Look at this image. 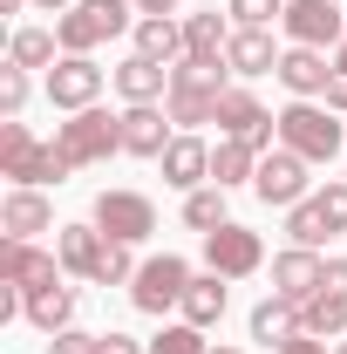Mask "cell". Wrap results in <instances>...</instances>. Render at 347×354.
<instances>
[{
    "instance_id": "obj_1",
    "label": "cell",
    "mask_w": 347,
    "mask_h": 354,
    "mask_svg": "<svg viewBox=\"0 0 347 354\" xmlns=\"http://www.w3.org/2000/svg\"><path fill=\"white\" fill-rule=\"evenodd\" d=\"M75 171L68 157H62V143H35V130L21 123V116H7L0 123V177H14V184H62V177Z\"/></svg>"
},
{
    "instance_id": "obj_2",
    "label": "cell",
    "mask_w": 347,
    "mask_h": 354,
    "mask_svg": "<svg viewBox=\"0 0 347 354\" xmlns=\"http://www.w3.org/2000/svg\"><path fill=\"white\" fill-rule=\"evenodd\" d=\"M225 75H232V68H198V62H177V68H171V95H164V109H171L177 130L218 123V95L232 88Z\"/></svg>"
},
{
    "instance_id": "obj_3",
    "label": "cell",
    "mask_w": 347,
    "mask_h": 354,
    "mask_svg": "<svg viewBox=\"0 0 347 354\" xmlns=\"http://www.w3.org/2000/svg\"><path fill=\"white\" fill-rule=\"evenodd\" d=\"M123 28H136L130 0H75V7L55 21V41H62V55H88L95 41H116Z\"/></svg>"
},
{
    "instance_id": "obj_4",
    "label": "cell",
    "mask_w": 347,
    "mask_h": 354,
    "mask_svg": "<svg viewBox=\"0 0 347 354\" xmlns=\"http://www.w3.org/2000/svg\"><path fill=\"white\" fill-rule=\"evenodd\" d=\"M279 143L306 157V164H334L341 157V123H334V109H320V102H286L279 109Z\"/></svg>"
},
{
    "instance_id": "obj_5",
    "label": "cell",
    "mask_w": 347,
    "mask_h": 354,
    "mask_svg": "<svg viewBox=\"0 0 347 354\" xmlns=\"http://www.w3.org/2000/svg\"><path fill=\"white\" fill-rule=\"evenodd\" d=\"M55 143H62V157L82 171V164H102L109 150H123V116H109V109H75L62 130H55Z\"/></svg>"
},
{
    "instance_id": "obj_6",
    "label": "cell",
    "mask_w": 347,
    "mask_h": 354,
    "mask_svg": "<svg viewBox=\"0 0 347 354\" xmlns=\"http://www.w3.org/2000/svg\"><path fill=\"white\" fill-rule=\"evenodd\" d=\"M88 225H102V239H116V245H143L157 232V205L143 191H102L95 212H88Z\"/></svg>"
},
{
    "instance_id": "obj_7",
    "label": "cell",
    "mask_w": 347,
    "mask_h": 354,
    "mask_svg": "<svg viewBox=\"0 0 347 354\" xmlns=\"http://www.w3.org/2000/svg\"><path fill=\"white\" fill-rule=\"evenodd\" d=\"M279 28H286L293 48H327L334 55L347 41V7L341 0H286V21Z\"/></svg>"
},
{
    "instance_id": "obj_8",
    "label": "cell",
    "mask_w": 347,
    "mask_h": 354,
    "mask_svg": "<svg viewBox=\"0 0 347 354\" xmlns=\"http://www.w3.org/2000/svg\"><path fill=\"white\" fill-rule=\"evenodd\" d=\"M184 286H191V266L177 259V252H164V259L136 266L130 300H136V313H171V307H184Z\"/></svg>"
},
{
    "instance_id": "obj_9",
    "label": "cell",
    "mask_w": 347,
    "mask_h": 354,
    "mask_svg": "<svg viewBox=\"0 0 347 354\" xmlns=\"http://www.w3.org/2000/svg\"><path fill=\"white\" fill-rule=\"evenodd\" d=\"M205 266L225 272V279H245V272L265 266V239L252 225H218V232H205Z\"/></svg>"
},
{
    "instance_id": "obj_10",
    "label": "cell",
    "mask_w": 347,
    "mask_h": 354,
    "mask_svg": "<svg viewBox=\"0 0 347 354\" xmlns=\"http://www.w3.org/2000/svg\"><path fill=\"white\" fill-rule=\"evenodd\" d=\"M95 95H102V68L88 62V55H62L55 68H48V102L55 109H95Z\"/></svg>"
},
{
    "instance_id": "obj_11",
    "label": "cell",
    "mask_w": 347,
    "mask_h": 354,
    "mask_svg": "<svg viewBox=\"0 0 347 354\" xmlns=\"http://www.w3.org/2000/svg\"><path fill=\"white\" fill-rule=\"evenodd\" d=\"M252 191H259L265 205L293 212V205L306 198V157H293L286 143H279V150H265V157H259V177H252Z\"/></svg>"
},
{
    "instance_id": "obj_12",
    "label": "cell",
    "mask_w": 347,
    "mask_h": 354,
    "mask_svg": "<svg viewBox=\"0 0 347 354\" xmlns=\"http://www.w3.org/2000/svg\"><path fill=\"white\" fill-rule=\"evenodd\" d=\"M320 279H327V259H320V252H306V245H286V252L272 259V293H279V300H293V307H306V300L320 293Z\"/></svg>"
},
{
    "instance_id": "obj_13",
    "label": "cell",
    "mask_w": 347,
    "mask_h": 354,
    "mask_svg": "<svg viewBox=\"0 0 347 354\" xmlns=\"http://www.w3.org/2000/svg\"><path fill=\"white\" fill-rule=\"evenodd\" d=\"M0 279H14L21 293H35V286H55L68 272H62V252H35L28 239H7L0 245Z\"/></svg>"
},
{
    "instance_id": "obj_14",
    "label": "cell",
    "mask_w": 347,
    "mask_h": 354,
    "mask_svg": "<svg viewBox=\"0 0 347 354\" xmlns=\"http://www.w3.org/2000/svg\"><path fill=\"white\" fill-rule=\"evenodd\" d=\"M279 82L293 88V102L327 95V82H334V55H327V48H286V55H279Z\"/></svg>"
},
{
    "instance_id": "obj_15",
    "label": "cell",
    "mask_w": 347,
    "mask_h": 354,
    "mask_svg": "<svg viewBox=\"0 0 347 354\" xmlns=\"http://www.w3.org/2000/svg\"><path fill=\"white\" fill-rule=\"evenodd\" d=\"M157 164H164V184L198 191V184H212V143H205L198 130H184V136H171V150H164Z\"/></svg>"
},
{
    "instance_id": "obj_16",
    "label": "cell",
    "mask_w": 347,
    "mask_h": 354,
    "mask_svg": "<svg viewBox=\"0 0 347 354\" xmlns=\"http://www.w3.org/2000/svg\"><path fill=\"white\" fill-rule=\"evenodd\" d=\"M123 150H130V157H164V150H171V109L130 102V109H123Z\"/></svg>"
},
{
    "instance_id": "obj_17",
    "label": "cell",
    "mask_w": 347,
    "mask_h": 354,
    "mask_svg": "<svg viewBox=\"0 0 347 354\" xmlns=\"http://www.w3.org/2000/svg\"><path fill=\"white\" fill-rule=\"evenodd\" d=\"M225 48H232V28H225V14H184V62H198V68H225Z\"/></svg>"
},
{
    "instance_id": "obj_18",
    "label": "cell",
    "mask_w": 347,
    "mask_h": 354,
    "mask_svg": "<svg viewBox=\"0 0 347 354\" xmlns=\"http://www.w3.org/2000/svg\"><path fill=\"white\" fill-rule=\"evenodd\" d=\"M225 68L232 75H279V48H272V35L265 28H232V48H225Z\"/></svg>"
},
{
    "instance_id": "obj_19",
    "label": "cell",
    "mask_w": 347,
    "mask_h": 354,
    "mask_svg": "<svg viewBox=\"0 0 347 354\" xmlns=\"http://www.w3.org/2000/svg\"><path fill=\"white\" fill-rule=\"evenodd\" d=\"M48 225H55V205H48L35 184H14L7 205H0V232H7V239H35V232H48Z\"/></svg>"
},
{
    "instance_id": "obj_20",
    "label": "cell",
    "mask_w": 347,
    "mask_h": 354,
    "mask_svg": "<svg viewBox=\"0 0 347 354\" xmlns=\"http://www.w3.org/2000/svg\"><path fill=\"white\" fill-rule=\"evenodd\" d=\"M55 252H62V272H68V279H95V266H102V252H109V239H102V225H62Z\"/></svg>"
},
{
    "instance_id": "obj_21",
    "label": "cell",
    "mask_w": 347,
    "mask_h": 354,
    "mask_svg": "<svg viewBox=\"0 0 347 354\" xmlns=\"http://www.w3.org/2000/svg\"><path fill=\"white\" fill-rule=\"evenodd\" d=\"M225 307H232V293H225V272H212V266H205V272H191V286H184V320H191V327H218V320H225Z\"/></svg>"
},
{
    "instance_id": "obj_22",
    "label": "cell",
    "mask_w": 347,
    "mask_h": 354,
    "mask_svg": "<svg viewBox=\"0 0 347 354\" xmlns=\"http://www.w3.org/2000/svg\"><path fill=\"white\" fill-rule=\"evenodd\" d=\"M116 95H123V102H157V95H171V62L130 55V62L116 68Z\"/></svg>"
},
{
    "instance_id": "obj_23",
    "label": "cell",
    "mask_w": 347,
    "mask_h": 354,
    "mask_svg": "<svg viewBox=\"0 0 347 354\" xmlns=\"http://www.w3.org/2000/svg\"><path fill=\"white\" fill-rule=\"evenodd\" d=\"M136 55H150V62H184V21L171 14H136Z\"/></svg>"
},
{
    "instance_id": "obj_24",
    "label": "cell",
    "mask_w": 347,
    "mask_h": 354,
    "mask_svg": "<svg viewBox=\"0 0 347 354\" xmlns=\"http://www.w3.org/2000/svg\"><path fill=\"white\" fill-rule=\"evenodd\" d=\"M28 320H35L41 334H62V327L75 320V286H68V279H55V286H35V293H28Z\"/></svg>"
},
{
    "instance_id": "obj_25",
    "label": "cell",
    "mask_w": 347,
    "mask_h": 354,
    "mask_svg": "<svg viewBox=\"0 0 347 354\" xmlns=\"http://www.w3.org/2000/svg\"><path fill=\"white\" fill-rule=\"evenodd\" d=\"M300 334H313V341H341V334H347V293H327V286H320V293L300 307Z\"/></svg>"
},
{
    "instance_id": "obj_26",
    "label": "cell",
    "mask_w": 347,
    "mask_h": 354,
    "mask_svg": "<svg viewBox=\"0 0 347 354\" xmlns=\"http://www.w3.org/2000/svg\"><path fill=\"white\" fill-rule=\"evenodd\" d=\"M252 177H259V150H252L245 136H225V143L212 150V184L232 191V184H252Z\"/></svg>"
},
{
    "instance_id": "obj_27",
    "label": "cell",
    "mask_w": 347,
    "mask_h": 354,
    "mask_svg": "<svg viewBox=\"0 0 347 354\" xmlns=\"http://www.w3.org/2000/svg\"><path fill=\"white\" fill-rule=\"evenodd\" d=\"M293 334H300V307H293V300H279V293H272V300H259V307H252V341L286 348Z\"/></svg>"
},
{
    "instance_id": "obj_28",
    "label": "cell",
    "mask_w": 347,
    "mask_h": 354,
    "mask_svg": "<svg viewBox=\"0 0 347 354\" xmlns=\"http://www.w3.org/2000/svg\"><path fill=\"white\" fill-rule=\"evenodd\" d=\"M334 232V218H327V205L320 198H300L293 212H286V239L293 245H306V252H320V239Z\"/></svg>"
},
{
    "instance_id": "obj_29",
    "label": "cell",
    "mask_w": 347,
    "mask_h": 354,
    "mask_svg": "<svg viewBox=\"0 0 347 354\" xmlns=\"http://www.w3.org/2000/svg\"><path fill=\"white\" fill-rule=\"evenodd\" d=\"M55 35H48V28H14V41H7V62H14V68H48V62H62V55H55Z\"/></svg>"
},
{
    "instance_id": "obj_30",
    "label": "cell",
    "mask_w": 347,
    "mask_h": 354,
    "mask_svg": "<svg viewBox=\"0 0 347 354\" xmlns=\"http://www.w3.org/2000/svg\"><path fill=\"white\" fill-rule=\"evenodd\" d=\"M184 225L191 232H218L225 218V184H198V191H184Z\"/></svg>"
},
{
    "instance_id": "obj_31",
    "label": "cell",
    "mask_w": 347,
    "mask_h": 354,
    "mask_svg": "<svg viewBox=\"0 0 347 354\" xmlns=\"http://www.w3.org/2000/svg\"><path fill=\"white\" fill-rule=\"evenodd\" d=\"M150 354H212V348H205V327L177 320V327H164V334L150 341Z\"/></svg>"
},
{
    "instance_id": "obj_32",
    "label": "cell",
    "mask_w": 347,
    "mask_h": 354,
    "mask_svg": "<svg viewBox=\"0 0 347 354\" xmlns=\"http://www.w3.org/2000/svg\"><path fill=\"white\" fill-rule=\"evenodd\" d=\"M225 14L238 28H272V21H286V0H225Z\"/></svg>"
},
{
    "instance_id": "obj_33",
    "label": "cell",
    "mask_w": 347,
    "mask_h": 354,
    "mask_svg": "<svg viewBox=\"0 0 347 354\" xmlns=\"http://www.w3.org/2000/svg\"><path fill=\"white\" fill-rule=\"evenodd\" d=\"M130 279H136L130 245H116V239H109V252H102V266H95V286H130Z\"/></svg>"
},
{
    "instance_id": "obj_34",
    "label": "cell",
    "mask_w": 347,
    "mask_h": 354,
    "mask_svg": "<svg viewBox=\"0 0 347 354\" xmlns=\"http://www.w3.org/2000/svg\"><path fill=\"white\" fill-rule=\"evenodd\" d=\"M21 102H28V68H0V116H21Z\"/></svg>"
},
{
    "instance_id": "obj_35",
    "label": "cell",
    "mask_w": 347,
    "mask_h": 354,
    "mask_svg": "<svg viewBox=\"0 0 347 354\" xmlns=\"http://www.w3.org/2000/svg\"><path fill=\"white\" fill-rule=\"evenodd\" d=\"M48 354H102V334H82V327H62V334H48Z\"/></svg>"
},
{
    "instance_id": "obj_36",
    "label": "cell",
    "mask_w": 347,
    "mask_h": 354,
    "mask_svg": "<svg viewBox=\"0 0 347 354\" xmlns=\"http://www.w3.org/2000/svg\"><path fill=\"white\" fill-rule=\"evenodd\" d=\"M320 205H327V218H334V232H347V177H334V184L320 191Z\"/></svg>"
},
{
    "instance_id": "obj_37",
    "label": "cell",
    "mask_w": 347,
    "mask_h": 354,
    "mask_svg": "<svg viewBox=\"0 0 347 354\" xmlns=\"http://www.w3.org/2000/svg\"><path fill=\"white\" fill-rule=\"evenodd\" d=\"M102 354H150V348L130 341V334H102Z\"/></svg>"
},
{
    "instance_id": "obj_38",
    "label": "cell",
    "mask_w": 347,
    "mask_h": 354,
    "mask_svg": "<svg viewBox=\"0 0 347 354\" xmlns=\"http://www.w3.org/2000/svg\"><path fill=\"white\" fill-rule=\"evenodd\" d=\"M327 293H347V259H327V279H320Z\"/></svg>"
},
{
    "instance_id": "obj_39",
    "label": "cell",
    "mask_w": 347,
    "mask_h": 354,
    "mask_svg": "<svg viewBox=\"0 0 347 354\" xmlns=\"http://www.w3.org/2000/svg\"><path fill=\"white\" fill-rule=\"evenodd\" d=\"M327 109H334V116L347 109V75H341V68H334V82H327Z\"/></svg>"
},
{
    "instance_id": "obj_40",
    "label": "cell",
    "mask_w": 347,
    "mask_h": 354,
    "mask_svg": "<svg viewBox=\"0 0 347 354\" xmlns=\"http://www.w3.org/2000/svg\"><path fill=\"white\" fill-rule=\"evenodd\" d=\"M136 14H177V0H130Z\"/></svg>"
},
{
    "instance_id": "obj_41",
    "label": "cell",
    "mask_w": 347,
    "mask_h": 354,
    "mask_svg": "<svg viewBox=\"0 0 347 354\" xmlns=\"http://www.w3.org/2000/svg\"><path fill=\"white\" fill-rule=\"evenodd\" d=\"M334 68H341V75H347V41H341V48H334Z\"/></svg>"
},
{
    "instance_id": "obj_42",
    "label": "cell",
    "mask_w": 347,
    "mask_h": 354,
    "mask_svg": "<svg viewBox=\"0 0 347 354\" xmlns=\"http://www.w3.org/2000/svg\"><path fill=\"white\" fill-rule=\"evenodd\" d=\"M21 7H28V0H0V14H21Z\"/></svg>"
},
{
    "instance_id": "obj_43",
    "label": "cell",
    "mask_w": 347,
    "mask_h": 354,
    "mask_svg": "<svg viewBox=\"0 0 347 354\" xmlns=\"http://www.w3.org/2000/svg\"><path fill=\"white\" fill-rule=\"evenodd\" d=\"M41 7H55V14H68V0H41Z\"/></svg>"
},
{
    "instance_id": "obj_44",
    "label": "cell",
    "mask_w": 347,
    "mask_h": 354,
    "mask_svg": "<svg viewBox=\"0 0 347 354\" xmlns=\"http://www.w3.org/2000/svg\"><path fill=\"white\" fill-rule=\"evenodd\" d=\"M212 354H238V348H212Z\"/></svg>"
},
{
    "instance_id": "obj_45",
    "label": "cell",
    "mask_w": 347,
    "mask_h": 354,
    "mask_svg": "<svg viewBox=\"0 0 347 354\" xmlns=\"http://www.w3.org/2000/svg\"><path fill=\"white\" fill-rule=\"evenodd\" d=\"M334 354H347V341H341V348H334Z\"/></svg>"
},
{
    "instance_id": "obj_46",
    "label": "cell",
    "mask_w": 347,
    "mask_h": 354,
    "mask_svg": "<svg viewBox=\"0 0 347 354\" xmlns=\"http://www.w3.org/2000/svg\"><path fill=\"white\" fill-rule=\"evenodd\" d=\"M341 177H347V171H341Z\"/></svg>"
}]
</instances>
